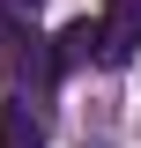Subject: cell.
<instances>
[{"mask_svg": "<svg viewBox=\"0 0 141 148\" xmlns=\"http://www.w3.org/2000/svg\"><path fill=\"white\" fill-rule=\"evenodd\" d=\"M8 8H15V15H37V8H45V0H8Z\"/></svg>", "mask_w": 141, "mask_h": 148, "instance_id": "4", "label": "cell"}, {"mask_svg": "<svg viewBox=\"0 0 141 148\" xmlns=\"http://www.w3.org/2000/svg\"><path fill=\"white\" fill-rule=\"evenodd\" d=\"M52 59H59V74H67V67H82V59H104V22H67V30H59L52 37Z\"/></svg>", "mask_w": 141, "mask_h": 148, "instance_id": "2", "label": "cell"}, {"mask_svg": "<svg viewBox=\"0 0 141 148\" xmlns=\"http://www.w3.org/2000/svg\"><path fill=\"white\" fill-rule=\"evenodd\" d=\"M141 52V0H111L104 8V67H126Z\"/></svg>", "mask_w": 141, "mask_h": 148, "instance_id": "1", "label": "cell"}, {"mask_svg": "<svg viewBox=\"0 0 141 148\" xmlns=\"http://www.w3.org/2000/svg\"><path fill=\"white\" fill-rule=\"evenodd\" d=\"M0 148H45V119L30 111V96H8V111H0Z\"/></svg>", "mask_w": 141, "mask_h": 148, "instance_id": "3", "label": "cell"}]
</instances>
